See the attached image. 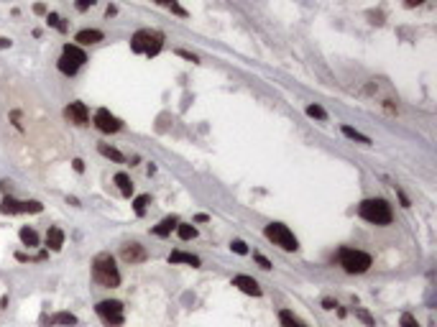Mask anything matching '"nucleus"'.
I'll return each mask as SVG.
<instances>
[{
  "label": "nucleus",
  "mask_w": 437,
  "mask_h": 327,
  "mask_svg": "<svg viewBox=\"0 0 437 327\" xmlns=\"http://www.w3.org/2000/svg\"><path fill=\"white\" fill-rule=\"evenodd\" d=\"M131 49L136 54H146V57H156L164 49V34L161 31H151V29H141L131 36Z\"/></svg>",
  "instance_id": "3"
},
{
  "label": "nucleus",
  "mask_w": 437,
  "mask_h": 327,
  "mask_svg": "<svg viewBox=\"0 0 437 327\" xmlns=\"http://www.w3.org/2000/svg\"><path fill=\"white\" fill-rule=\"evenodd\" d=\"M156 6H161V8H166V11H171L174 16H179V18H187V11L176 3V0H153Z\"/></svg>",
  "instance_id": "20"
},
{
  "label": "nucleus",
  "mask_w": 437,
  "mask_h": 327,
  "mask_svg": "<svg viewBox=\"0 0 437 327\" xmlns=\"http://www.w3.org/2000/svg\"><path fill=\"white\" fill-rule=\"evenodd\" d=\"M0 49H11V39H3V36H0Z\"/></svg>",
  "instance_id": "41"
},
{
  "label": "nucleus",
  "mask_w": 437,
  "mask_h": 327,
  "mask_svg": "<svg viewBox=\"0 0 437 327\" xmlns=\"http://www.w3.org/2000/svg\"><path fill=\"white\" fill-rule=\"evenodd\" d=\"M72 167H74V172H77V174H82V172H85V161H82V158H74V161H72Z\"/></svg>",
  "instance_id": "33"
},
{
  "label": "nucleus",
  "mask_w": 437,
  "mask_h": 327,
  "mask_svg": "<svg viewBox=\"0 0 437 327\" xmlns=\"http://www.w3.org/2000/svg\"><path fill=\"white\" fill-rule=\"evenodd\" d=\"M401 327H419V322L412 314H401Z\"/></svg>",
  "instance_id": "31"
},
{
  "label": "nucleus",
  "mask_w": 437,
  "mask_h": 327,
  "mask_svg": "<svg viewBox=\"0 0 437 327\" xmlns=\"http://www.w3.org/2000/svg\"><path fill=\"white\" fill-rule=\"evenodd\" d=\"M113 182L118 184V189H120V195H123V197H131V195H133V182H131V177H128V174L118 172Z\"/></svg>",
  "instance_id": "17"
},
{
  "label": "nucleus",
  "mask_w": 437,
  "mask_h": 327,
  "mask_svg": "<svg viewBox=\"0 0 437 327\" xmlns=\"http://www.w3.org/2000/svg\"><path fill=\"white\" fill-rule=\"evenodd\" d=\"M105 16H108V18H113V16H118V8H115V6H108V11H105Z\"/></svg>",
  "instance_id": "38"
},
{
  "label": "nucleus",
  "mask_w": 437,
  "mask_h": 327,
  "mask_svg": "<svg viewBox=\"0 0 437 327\" xmlns=\"http://www.w3.org/2000/svg\"><path fill=\"white\" fill-rule=\"evenodd\" d=\"M77 46H92V44H100L102 41V31L97 29H82L77 36H74Z\"/></svg>",
  "instance_id": "13"
},
{
  "label": "nucleus",
  "mask_w": 437,
  "mask_h": 327,
  "mask_svg": "<svg viewBox=\"0 0 437 327\" xmlns=\"http://www.w3.org/2000/svg\"><path fill=\"white\" fill-rule=\"evenodd\" d=\"M253 258H256V263H259V266H261V268H266V271H269V268H271V261H269V258H266V256H261V253H256V256H253Z\"/></svg>",
  "instance_id": "32"
},
{
  "label": "nucleus",
  "mask_w": 437,
  "mask_h": 327,
  "mask_svg": "<svg viewBox=\"0 0 437 327\" xmlns=\"http://www.w3.org/2000/svg\"><path fill=\"white\" fill-rule=\"evenodd\" d=\"M307 115H310V118H317V120H327V113H325L320 105H310V107H307Z\"/></svg>",
  "instance_id": "27"
},
{
  "label": "nucleus",
  "mask_w": 437,
  "mask_h": 327,
  "mask_svg": "<svg viewBox=\"0 0 437 327\" xmlns=\"http://www.w3.org/2000/svg\"><path fill=\"white\" fill-rule=\"evenodd\" d=\"M169 263H189L192 268H197L202 261H199L197 256H192V253H184V251H171V253H169Z\"/></svg>",
  "instance_id": "16"
},
{
  "label": "nucleus",
  "mask_w": 437,
  "mask_h": 327,
  "mask_svg": "<svg viewBox=\"0 0 437 327\" xmlns=\"http://www.w3.org/2000/svg\"><path fill=\"white\" fill-rule=\"evenodd\" d=\"M355 314H358V319H361V322H366L368 327H373V324H376V322H373V317H371L366 309H355Z\"/></svg>",
  "instance_id": "30"
},
{
  "label": "nucleus",
  "mask_w": 437,
  "mask_h": 327,
  "mask_svg": "<svg viewBox=\"0 0 437 327\" xmlns=\"http://www.w3.org/2000/svg\"><path fill=\"white\" fill-rule=\"evenodd\" d=\"M148 202H151V197H148V195H138V197L133 200V210H136V215H138V217H141V215H146Z\"/></svg>",
  "instance_id": "25"
},
{
  "label": "nucleus",
  "mask_w": 437,
  "mask_h": 327,
  "mask_svg": "<svg viewBox=\"0 0 437 327\" xmlns=\"http://www.w3.org/2000/svg\"><path fill=\"white\" fill-rule=\"evenodd\" d=\"M322 307H325V309H335V307H338V302H332V299H322Z\"/></svg>",
  "instance_id": "37"
},
{
  "label": "nucleus",
  "mask_w": 437,
  "mask_h": 327,
  "mask_svg": "<svg viewBox=\"0 0 437 327\" xmlns=\"http://www.w3.org/2000/svg\"><path fill=\"white\" fill-rule=\"evenodd\" d=\"M279 319H281V324H284V327H307V324H304L302 319H297L289 309H284V312L279 314Z\"/></svg>",
  "instance_id": "24"
},
{
  "label": "nucleus",
  "mask_w": 437,
  "mask_h": 327,
  "mask_svg": "<svg viewBox=\"0 0 437 327\" xmlns=\"http://www.w3.org/2000/svg\"><path fill=\"white\" fill-rule=\"evenodd\" d=\"M404 3H406V8H414V6H422L424 0H404Z\"/></svg>",
  "instance_id": "40"
},
{
  "label": "nucleus",
  "mask_w": 437,
  "mask_h": 327,
  "mask_svg": "<svg viewBox=\"0 0 437 327\" xmlns=\"http://www.w3.org/2000/svg\"><path fill=\"white\" fill-rule=\"evenodd\" d=\"M95 3H97V0H74V8H77L80 13H85V11H87V8H92Z\"/></svg>",
  "instance_id": "28"
},
{
  "label": "nucleus",
  "mask_w": 437,
  "mask_h": 327,
  "mask_svg": "<svg viewBox=\"0 0 437 327\" xmlns=\"http://www.w3.org/2000/svg\"><path fill=\"white\" fill-rule=\"evenodd\" d=\"M338 263L348 271V274H366L371 268V256L355 248H343L338 253Z\"/></svg>",
  "instance_id": "4"
},
{
  "label": "nucleus",
  "mask_w": 437,
  "mask_h": 327,
  "mask_svg": "<svg viewBox=\"0 0 437 327\" xmlns=\"http://www.w3.org/2000/svg\"><path fill=\"white\" fill-rule=\"evenodd\" d=\"M44 210V205L41 202H36V200H29V202H18V200H13L11 195H6L3 197V202H0V212L3 215H21V212H41Z\"/></svg>",
  "instance_id": "8"
},
{
  "label": "nucleus",
  "mask_w": 437,
  "mask_h": 327,
  "mask_svg": "<svg viewBox=\"0 0 437 327\" xmlns=\"http://www.w3.org/2000/svg\"><path fill=\"white\" fill-rule=\"evenodd\" d=\"M396 195H399V200H401V205H404V207H409V200H406V195H404L401 189H396Z\"/></svg>",
  "instance_id": "39"
},
{
  "label": "nucleus",
  "mask_w": 437,
  "mask_h": 327,
  "mask_svg": "<svg viewBox=\"0 0 437 327\" xmlns=\"http://www.w3.org/2000/svg\"><path fill=\"white\" fill-rule=\"evenodd\" d=\"M34 13H36V16H46V6H44V3H36V6H34Z\"/></svg>",
  "instance_id": "36"
},
{
  "label": "nucleus",
  "mask_w": 437,
  "mask_h": 327,
  "mask_svg": "<svg viewBox=\"0 0 437 327\" xmlns=\"http://www.w3.org/2000/svg\"><path fill=\"white\" fill-rule=\"evenodd\" d=\"M176 54H179V57H184V59H189V62H197V57H194L192 51H184V49H176Z\"/></svg>",
  "instance_id": "35"
},
{
  "label": "nucleus",
  "mask_w": 437,
  "mask_h": 327,
  "mask_svg": "<svg viewBox=\"0 0 437 327\" xmlns=\"http://www.w3.org/2000/svg\"><path fill=\"white\" fill-rule=\"evenodd\" d=\"M230 248H233L238 256H246V253H248V246H246L243 240H233V243H230Z\"/></svg>",
  "instance_id": "29"
},
{
  "label": "nucleus",
  "mask_w": 437,
  "mask_h": 327,
  "mask_svg": "<svg viewBox=\"0 0 437 327\" xmlns=\"http://www.w3.org/2000/svg\"><path fill=\"white\" fill-rule=\"evenodd\" d=\"M97 151L105 156V158H110V161H115V164H123L125 161V156L118 151V148H113V146H108V143H97Z\"/></svg>",
  "instance_id": "19"
},
{
  "label": "nucleus",
  "mask_w": 437,
  "mask_h": 327,
  "mask_svg": "<svg viewBox=\"0 0 437 327\" xmlns=\"http://www.w3.org/2000/svg\"><path fill=\"white\" fill-rule=\"evenodd\" d=\"M46 23H49L52 29H57V31H62V34L67 31V23H64V21H62V18L57 16V13H46Z\"/></svg>",
  "instance_id": "26"
},
{
  "label": "nucleus",
  "mask_w": 437,
  "mask_h": 327,
  "mask_svg": "<svg viewBox=\"0 0 437 327\" xmlns=\"http://www.w3.org/2000/svg\"><path fill=\"white\" fill-rule=\"evenodd\" d=\"M44 324H49V327H52V324H67V327H69V324H77V317L69 314V312H59V314H54V317H46Z\"/></svg>",
  "instance_id": "18"
},
{
  "label": "nucleus",
  "mask_w": 437,
  "mask_h": 327,
  "mask_svg": "<svg viewBox=\"0 0 437 327\" xmlns=\"http://www.w3.org/2000/svg\"><path fill=\"white\" fill-rule=\"evenodd\" d=\"M340 130H343V135H345V138H350V141H358V143H371V138H368V135H363L361 130H355V128H350V125H343Z\"/></svg>",
  "instance_id": "21"
},
{
  "label": "nucleus",
  "mask_w": 437,
  "mask_h": 327,
  "mask_svg": "<svg viewBox=\"0 0 437 327\" xmlns=\"http://www.w3.org/2000/svg\"><path fill=\"white\" fill-rule=\"evenodd\" d=\"M120 258H123L125 263H131V266H133V263H143V261L148 258V253H146V248H143L141 243H136V240H133V243H125V246H123Z\"/></svg>",
  "instance_id": "11"
},
{
  "label": "nucleus",
  "mask_w": 437,
  "mask_h": 327,
  "mask_svg": "<svg viewBox=\"0 0 437 327\" xmlns=\"http://www.w3.org/2000/svg\"><path fill=\"white\" fill-rule=\"evenodd\" d=\"M266 238L274 243V246H279L281 251H297L299 248V240L294 238V233L284 225V223H271V225H266Z\"/></svg>",
  "instance_id": "6"
},
{
  "label": "nucleus",
  "mask_w": 437,
  "mask_h": 327,
  "mask_svg": "<svg viewBox=\"0 0 437 327\" xmlns=\"http://www.w3.org/2000/svg\"><path fill=\"white\" fill-rule=\"evenodd\" d=\"M95 312H97V317H100L108 327H120V324H123V304H120L118 299L97 302Z\"/></svg>",
  "instance_id": "7"
},
{
  "label": "nucleus",
  "mask_w": 437,
  "mask_h": 327,
  "mask_svg": "<svg viewBox=\"0 0 437 327\" xmlns=\"http://www.w3.org/2000/svg\"><path fill=\"white\" fill-rule=\"evenodd\" d=\"M95 128L100 130V133H118L120 128H123V120L120 118H115L110 110H105V107H100L97 113H95Z\"/></svg>",
  "instance_id": "9"
},
{
  "label": "nucleus",
  "mask_w": 437,
  "mask_h": 327,
  "mask_svg": "<svg viewBox=\"0 0 437 327\" xmlns=\"http://www.w3.org/2000/svg\"><path fill=\"white\" fill-rule=\"evenodd\" d=\"M358 215L373 225H391L394 220V212H391V205L381 197H371V200H363L358 205Z\"/></svg>",
  "instance_id": "2"
},
{
  "label": "nucleus",
  "mask_w": 437,
  "mask_h": 327,
  "mask_svg": "<svg viewBox=\"0 0 437 327\" xmlns=\"http://www.w3.org/2000/svg\"><path fill=\"white\" fill-rule=\"evenodd\" d=\"M92 279H95L100 286H108V289L120 286V271H118L115 258H113L110 253L95 256V261H92Z\"/></svg>",
  "instance_id": "1"
},
{
  "label": "nucleus",
  "mask_w": 437,
  "mask_h": 327,
  "mask_svg": "<svg viewBox=\"0 0 437 327\" xmlns=\"http://www.w3.org/2000/svg\"><path fill=\"white\" fill-rule=\"evenodd\" d=\"M233 286H238L243 294H251V296H261L264 294V289L259 286V281L256 279H251V276H233Z\"/></svg>",
  "instance_id": "12"
},
{
  "label": "nucleus",
  "mask_w": 437,
  "mask_h": 327,
  "mask_svg": "<svg viewBox=\"0 0 437 327\" xmlns=\"http://www.w3.org/2000/svg\"><path fill=\"white\" fill-rule=\"evenodd\" d=\"M21 243H23V246H29V248L39 246V235H36V230H34V228H21Z\"/></svg>",
  "instance_id": "23"
},
{
  "label": "nucleus",
  "mask_w": 437,
  "mask_h": 327,
  "mask_svg": "<svg viewBox=\"0 0 437 327\" xmlns=\"http://www.w3.org/2000/svg\"><path fill=\"white\" fill-rule=\"evenodd\" d=\"M64 118L72 123V125H87V120H90V110H87V105L85 102H69L67 107H64Z\"/></svg>",
  "instance_id": "10"
},
{
  "label": "nucleus",
  "mask_w": 437,
  "mask_h": 327,
  "mask_svg": "<svg viewBox=\"0 0 437 327\" xmlns=\"http://www.w3.org/2000/svg\"><path fill=\"white\" fill-rule=\"evenodd\" d=\"M87 62V54L82 51V46H77V44H64V49H62V57H59V72H64V74H77L80 72V67Z\"/></svg>",
  "instance_id": "5"
},
{
  "label": "nucleus",
  "mask_w": 437,
  "mask_h": 327,
  "mask_svg": "<svg viewBox=\"0 0 437 327\" xmlns=\"http://www.w3.org/2000/svg\"><path fill=\"white\" fill-rule=\"evenodd\" d=\"M176 225H179V217H176V215H169V217H164V220L153 228V235L166 238V235H171V230H176Z\"/></svg>",
  "instance_id": "15"
},
{
  "label": "nucleus",
  "mask_w": 437,
  "mask_h": 327,
  "mask_svg": "<svg viewBox=\"0 0 437 327\" xmlns=\"http://www.w3.org/2000/svg\"><path fill=\"white\" fill-rule=\"evenodd\" d=\"M176 235H179L182 240H192V238H197V228L189 225V223H179V225H176Z\"/></svg>",
  "instance_id": "22"
},
{
  "label": "nucleus",
  "mask_w": 437,
  "mask_h": 327,
  "mask_svg": "<svg viewBox=\"0 0 437 327\" xmlns=\"http://www.w3.org/2000/svg\"><path fill=\"white\" fill-rule=\"evenodd\" d=\"M62 246H64V230L62 228H49L46 230V248L49 251H62Z\"/></svg>",
  "instance_id": "14"
},
{
  "label": "nucleus",
  "mask_w": 437,
  "mask_h": 327,
  "mask_svg": "<svg viewBox=\"0 0 437 327\" xmlns=\"http://www.w3.org/2000/svg\"><path fill=\"white\" fill-rule=\"evenodd\" d=\"M368 18H371V23H376V26L383 23V13H368Z\"/></svg>",
  "instance_id": "34"
}]
</instances>
